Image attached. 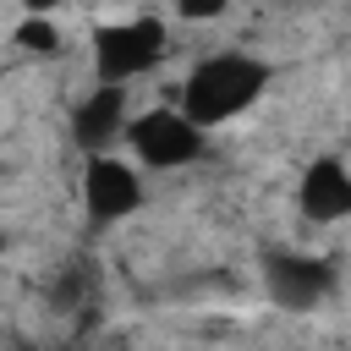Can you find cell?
Wrapping results in <instances>:
<instances>
[{"mask_svg": "<svg viewBox=\"0 0 351 351\" xmlns=\"http://www.w3.org/2000/svg\"><path fill=\"white\" fill-rule=\"evenodd\" d=\"M302 214L313 225L351 219V170L340 159H313L302 170Z\"/></svg>", "mask_w": 351, "mask_h": 351, "instance_id": "cell-7", "label": "cell"}, {"mask_svg": "<svg viewBox=\"0 0 351 351\" xmlns=\"http://www.w3.org/2000/svg\"><path fill=\"white\" fill-rule=\"evenodd\" d=\"M132 159L143 170H181L192 159H203V126H192L176 104H154V110H137L126 121V137Z\"/></svg>", "mask_w": 351, "mask_h": 351, "instance_id": "cell-3", "label": "cell"}, {"mask_svg": "<svg viewBox=\"0 0 351 351\" xmlns=\"http://www.w3.org/2000/svg\"><path fill=\"white\" fill-rule=\"evenodd\" d=\"M263 285L280 307H313L329 285H335V269L324 258H302V252H274L263 263Z\"/></svg>", "mask_w": 351, "mask_h": 351, "instance_id": "cell-6", "label": "cell"}, {"mask_svg": "<svg viewBox=\"0 0 351 351\" xmlns=\"http://www.w3.org/2000/svg\"><path fill=\"white\" fill-rule=\"evenodd\" d=\"M22 5H27V11H33V16H44V11H49V5H55V0H22Z\"/></svg>", "mask_w": 351, "mask_h": 351, "instance_id": "cell-10", "label": "cell"}, {"mask_svg": "<svg viewBox=\"0 0 351 351\" xmlns=\"http://www.w3.org/2000/svg\"><path fill=\"white\" fill-rule=\"evenodd\" d=\"M126 121H132V88L99 82V88H88V99L77 104L71 132H77V143H82L88 154H110V143L126 137Z\"/></svg>", "mask_w": 351, "mask_h": 351, "instance_id": "cell-5", "label": "cell"}, {"mask_svg": "<svg viewBox=\"0 0 351 351\" xmlns=\"http://www.w3.org/2000/svg\"><path fill=\"white\" fill-rule=\"evenodd\" d=\"M165 22L159 16H126V22H104L93 33V77L110 88H126L137 77H148L165 60Z\"/></svg>", "mask_w": 351, "mask_h": 351, "instance_id": "cell-2", "label": "cell"}, {"mask_svg": "<svg viewBox=\"0 0 351 351\" xmlns=\"http://www.w3.org/2000/svg\"><path fill=\"white\" fill-rule=\"evenodd\" d=\"M82 203H88V219L99 225H115L126 219L137 203H143V176L132 159H115V154H93L88 170H82Z\"/></svg>", "mask_w": 351, "mask_h": 351, "instance_id": "cell-4", "label": "cell"}, {"mask_svg": "<svg viewBox=\"0 0 351 351\" xmlns=\"http://www.w3.org/2000/svg\"><path fill=\"white\" fill-rule=\"evenodd\" d=\"M263 88H269V66L258 55L219 49V55H203L186 71V82H181V115L208 132V126H225L241 110H252Z\"/></svg>", "mask_w": 351, "mask_h": 351, "instance_id": "cell-1", "label": "cell"}, {"mask_svg": "<svg viewBox=\"0 0 351 351\" xmlns=\"http://www.w3.org/2000/svg\"><path fill=\"white\" fill-rule=\"evenodd\" d=\"M225 11H230V0H176V16H186V22H214Z\"/></svg>", "mask_w": 351, "mask_h": 351, "instance_id": "cell-9", "label": "cell"}, {"mask_svg": "<svg viewBox=\"0 0 351 351\" xmlns=\"http://www.w3.org/2000/svg\"><path fill=\"white\" fill-rule=\"evenodd\" d=\"M16 44H22L27 55H55V49H60V33H55V22H44V16H27V22L16 27Z\"/></svg>", "mask_w": 351, "mask_h": 351, "instance_id": "cell-8", "label": "cell"}]
</instances>
